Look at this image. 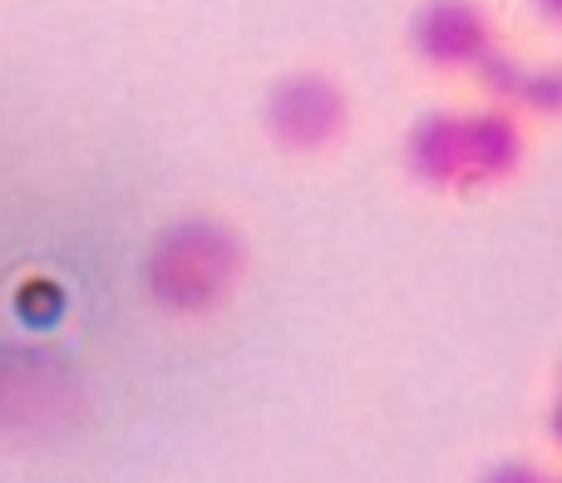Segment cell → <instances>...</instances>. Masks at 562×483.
<instances>
[{"mask_svg": "<svg viewBox=\"0 0 562 483\" xmlns=\"http://www.w3.org/2000/svg\"><path fill=\"white\" fill-rule=\"evenodd\" d=\"M247 277V242L213 213L164 223L144 247V296L158 316L207 321L237 296Z\"/></svg>", "mask_w": 562, "mask_h": 483, "instance_id": "6da1fadb", "label": "cell"}, {"mask_svg": "<svg viewBox=\"0 0 562 483\" xmlns=\"http://www.w3.org/2000/svg\"><path fill=\"white\" fill-rule=\"evenodd\" d=\"M350 99L326 69H286L262 99V134L286 158H321L346 138Z\"/></svg>", "mask_w": 562, "mask_h": 483, "instance_id": "7a4b0ae2", "label": "cell"}, {"mask_svg": "<svg viewBox=\"0 0 562 483\" xmlns=\"http://www.w3.org/2000/svg\"><path fill=\"white\" fill-rule=\"evenodd\" d=\"M498 45V25L479 0H419L409 15V55L435 75H469Z\"/></svg>", "mask_w": 562, "mask_h": 483, "instance_id": "3957f363", "label": "cell"}, {"mask_svg": "<svg viewBox=\"0 0 562 483\" xmlns=\"http://www.w3.org/2000/svg\"><path fill=\"white\" fill-rule=\"evenodd\" d=\"M528 128L514 104H479L464 109V198L498 188L524 168Z\"/></svg>", "mask_w": 562, "mask_h": 483, "instance_id": "277c9868", "label": "cell"}, {"mask_svg": "<svg viewBox=\"0 0 562 483\" xmlns=\"http://www.w3.org/2000/svg\"><path fill=\"white\" fill-rule=\"evenodd\" d=\"M405 173L425 193L464 198V109H429L405 128Z\"/></svg>", "mask_w": 562, "mask_h": 483, "instance_id": "5b68a950", "label": "cell"}, {"mask_svg": "<svg viewBox=\"0 0 562 483\" xmlns=\"http://www.w3.org/2000/svg\"><path fill=\"white\" fill-rule=\"evenodd\" d=\"M524 75H528V59L518 55V49H508L504 40H498V45H488L484 59L469 69L474 89L488 99V104H514V94H518V85H524Z\"/></svg>", "mask_w": 562, "mask_h": 483, "instance_id": "8992f818", "label": "cell"}, {"mask_svg": "<svg viewBox=\"0 0 562 483\" xmlns=\"http://www.w3.org/2000/svg\"><path fill=\"white\" fill-rule=\"evenodd\" d=\"M514 109L524 119H562V65L548 59V65H528L524 85L514 94Z\"/></svg>", "mask_w": 562, "mask_h": 483, "instance_id": "52a82bcc", "label": "cell"}, {"mask_svg": "<svg viewBox=\"0 0 562 483\" xmlns=\"http://www.w3.org/2000/svg\"><path fill=\"white\" fill-rule=\"evenodd\" d=\"M488 479H538V464H504V469H488Z\"/></svg>", "mask_w": 562, "mask_h": 483, "instance_id": "ba28073f", "label": "cell"}, {"mask_svg": "<svg viewBox=\"0 0 562 483\" xmlns=\"http://www.w3.org/2000/svg\"><path fill=\"white\" fill-rule=\"evenodd\" d=\"M533 10H538V20H548V25L562 30V0H533Z\"/></svg>", "mask_w": 562, "mask_h": 483, "instance_id": "9c48e42d", "label": "cell"}, {"mask_svg": "<svg viewBox=\"0 0 562 483\" xmlns=\"http://www.w3.org/2000/svg\"><path fill=\"white\" fill-rule=\"evenodd\" d=\"M548 429H553V439H558V449H562V395H558L553 415H548Z\"/></svg>", "mask_w": 562, "mask_h": 483, "instance_id": "30bf717a", "label": "cell"}]
</instances>
